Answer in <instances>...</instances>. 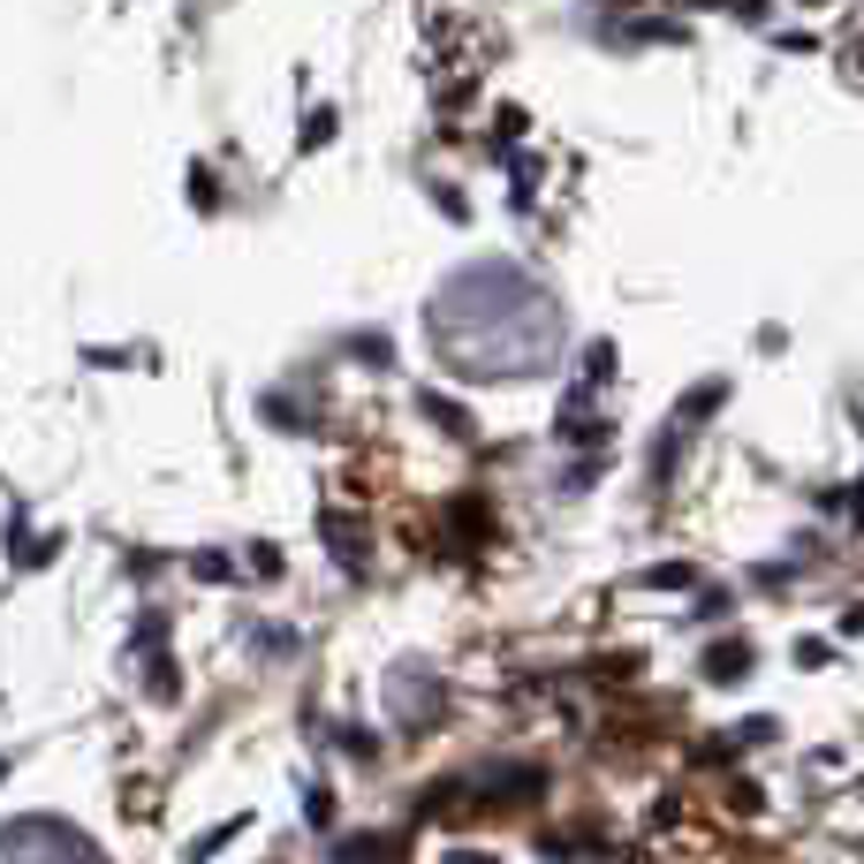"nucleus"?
<instances>
[{"mask_svg":"<svg viewBox=\"0 0 864 864\" xmlns=\"http://www.w3.org/2000/svg\"><path fill=\"white\" fill-rule=\"evenodd\" d=\"M743 668H751V653H743V645H728V653H713V660H705V676H713V683H735Z\"/></svg>","mask_w":864,"mask_h":864,"instance_id":"nucleus-1","label":"nucleus"}]
</instances>
